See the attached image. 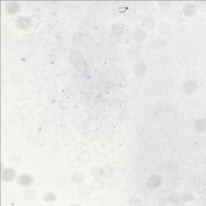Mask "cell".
Segmentation results:
<instances>
[{"label": "cell", "mask_w": 206, "mask_h": 206, "mask_svg": "<svg viewBox=\"0 0 206 206\" xmlns=\"http://www.w3.org/2000/svg\"><path fill=\"white\" fill-rule=\"evenodd\" d=\"M162 184V179L158 176H153L148 180L147 184L151 188H156L160 187V184Z\"/></svg>", "instance_id": "cell-1"}, {"label": "cell", "mask_w": 206, "mask_h": 206, "mask_svg": "<svg viewBox=\"0 0 206 206\" xmlns=\"http://www.w3.org/2000/svg\"><path fill=\"white\" fill-rule=\"evenodd\" d=\"M33 182V179L31 176L28 174H24L20 176L19 178V184L23 185V186H28Z\"/></svg>", "instance_id": "cell-2"}, {"label": "cell", "mask_w": 206, "mask_h": 206, "mask_svg": "<svg viewBox=\"0 0 206 206\" xmlns=\"http://www.w3.org/2000/svg\"><path fill=\"white\" fill-rule=\"evenodd\" d=\"M134 71L138 75H142L146 72V65L143 62L139 61V62L136 63L134 66Z\"/></svg>", "instance_id": "cell-3"}, {"label": "cell", "mask_w": 206, "mask_h": 206, "mask_svg": "<svg viewBox=\"0 0 206 206\" xmlns=\"http://www.w3.org/2000/svg\"><path fill=\"white\" fill-rule=\"evenodd\" d=\"M184 90L186 93H188V94H191V93H193L196 91V85L195 82L193 81H189L185 83L184 85Z\"/></svg>", "instance_id": "cell-4"}, {"label": "cell", "mask_w": 206, "mask_h": 206, "mask_svg": "<svg viewBox=\"0 0 206 206\" xmlns=\"http://www.w3.org/2000/svg\"><path fill=\"white\" fill-rule=\"evenodd\" d=\"M15 172L11 169H6V170L3 172V175H2V177H3V180L5 181H11L13 179L15 178Z\"/></svg>", "instance_id": "cell-5"}, {"label": "cell", "mask_w": 206, "mask_h": 206, "mask_svg": "<svg viewBox=\"0 0 206 206\" xmlns=\"http://www.w3.org/2000/svg\"><path fill=\"white\" fill-rule=\"evenodd\" d=\"M183 11H184L185 15H194L196 13V7H195V6L192 5V4H188V5L184 6Z\"/></svg>", "instance_id": "cell-6"}, {"label": "cell", "mask_w": 206, "mask_h": 206, "mask_svg": "<svg viewBox=\"0 0 206 206\" xmlns=\"http://www.w3.org/2000/svg\"><path fill=\"white\" fill-rule=\"evenodd\" d=\"M20 9V6L16 2H10L7 7V11L9 14H16V12H18Z\"/></svg>", "instance_id": "cell-7"}, {"label": "cell", "mask_w": 206, "mask_h": 206, "mask_svg": "<svg viewBox=\"0 0 206 206\" xmlns=\"http://www.w3.org/2000/svg\"><path fill=\"white\" fill-rule=\"evenodd\" d=\"M18 23H19V26L22 28H26L29 25V21H28V19L25 18L19 19Z\"/></svg>", "instance_id": "cell-8"}, {"label": "cell", "mask_w": 206, "mask_h": 206, "mask_svg": "<svg viewBox=\"0 0 206 206\" xmlns=\"http://www.w3.org/2000/svg\"><path fill=\"white\" fill-rule=\"evenodd\" d=\"M72 180L73 182L79 183L83 180V176L81 173H74L73 176H72Z\"/></svg>", "instance_id": "cell-9"}, {"label": "cell", "mask_w": 206, "mask_h": 206, "mask_svg": "<svg viewBox=\"0 0 206 206\" xmlns=\"http://www.w3.org/2000/svg\"><path fill=\"white\" fill-rule=\"evenodd\" d=\"M44 200H49V201H50V200H56V196L53 194H52V193H48V194L44 196Z\"/></svg>", "instance_id": "cell-10"}]
</instances>
